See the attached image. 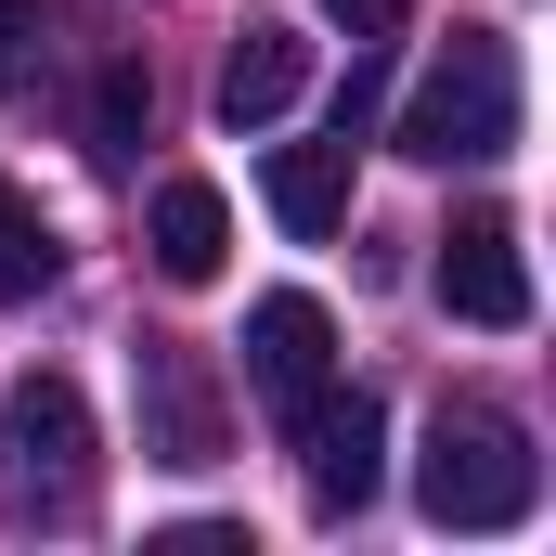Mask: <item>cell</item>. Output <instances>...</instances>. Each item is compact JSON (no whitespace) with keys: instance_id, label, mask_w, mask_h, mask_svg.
I'll return each instance as SVG.
<instances>
[{"instance_id":"obj_1","label":"cell","mask_w":556,"mask_h":556,"mask_svg":"<svg viewBox=\"0 0 556 556\" xmlns=\"http://www.w3.org/2000/svg\"><path fill=\"white\" fill-rule=\"evenodd\" d=\"M415 505L440 518V531H518V518L544 505V453H531V427L505 415V402H440L427 466H415Z\"/></svg>"},{"instance_id":"obj_2","label":"cell","mask_w":556,"mask_h":556,"mask_svg":"<svg viewBox=\"0 0 556 556\" xmlns=\"http://www.w3.org/2000/svg\"><path fill=\"white\" fill-rule=\"evenodd\" d=\"M402 155L415 168H492V155H518V39L505 26H453V52L402 104Z\"/></svg>"},{"instance_id":"obj_3","label":"cell","mask_w":556,"mask_h":556,"mask_svg":"<svg viewBox=\"0 0 556 556\" xmlns=\"http://www.w3.org/2000/svg\"><path fill=\"white\" fill-rule=\"evenodd\" d=\"M0 505L13 518H91V402L78 376H26L0 415Z\"/></svg>"},{"instance_id":"obj_4","label":"cell","mask_w":556,"mask_h":556,"mask_svg":"<svg viewBox=\"0 0 556 556\" xmlns=\"http://www.w3.org/2000/svg\"><path fill=\"white\" fill-rule=\"evenodd\" d=\"M247 389L273 402V427H298L324 389H337V311H324V298H298V285H285V298L247 311Z\"/></svg>"},{"instance_id":"obj_5","label":"cell","mask_w":556,"mask_h":556,"mask_svg":"<svg viewBox=\"0 0 556 556\" xmlns=\"http://www.w3.org/2000/svg\"><path fill=\"white\" fill-rule=\"evenodd\" d=\"M440 311L479 324V337H518L531 324V260H518V220L505 207H466L440 233Z\"/></svg>"},{"instance_id":"obj_6","label":"cell","mask_w":556,"mask_h":556,"mask_svg":"<svg viewBox=\"0 0 556 556\" xmlns=\"http://www.w3.org/2000/svg\"><path fill=\"white\" fill-rule=\"evenodd\" d=\"M285 440L311 453V518H363V505H376V453H389V415H376L363 389H350V402L324 389V402L285 427Z\"/></svg>"},{"instance_id":"obj_7","label":"cell","mask_w":556,"mask_h":556,"mask_svg":"<svg viewBox=\"0 0 556 556\" xmlns=\"http://www.w3.org/2000/svg\"><path fill=\"white\" fill-rule=\"evenodd\" d=\"M142 453L155 466H220V389L181 337H142Z\"/></svg>"},{"instance_id":"obj_8","label":"cell","mask_w":556,"mask_h":556,"mask_svg":"<svg viewBox=\"0 0 556 556\" xmlns=\"http://www.w3.org/2000/svg\"><path fill=\"white\" fill-rule=\"evenodd\" d=\"M220 247H233L220 181H155V207H142V260H155L168 285H220Z\"/></svg>"},{"instance_id":"obj_9","label":"cell","mask_w":556,"mask_h":556,"mask_svg":"<svg viewBox=\"0 0 556 556\" xmlns=\"http://www.w3.org/2000/svg\"><path fill=\"white\" fill-rule=\"evenodd\" d=\"M298 91H311V39H298V26H247V39L220 52V117H233V130H273Z\"/></svg>"},{"instance_id":"obj_10","label":"cell","mask_w":556,"mask_h":556,"mask_svg":"<svg viewBox=\"0 0 556 556\" xmlns=\"http://www.w3.org/2000/svg\"><path fill=\"white\" fill-rule=\"evenodd\" d=\"M260 194H273L285 233H337V220H350V130H337V142H285Z\"/></svg>"},{"instance_id":"obj_11","label":"cell","mask_w":556,"mask_h":556,"mask_svg":"<svg viewBox=\"0 0 556 556\" xmlns=\"http://www.w3.org/2000/svg\"><path fill=\"white\" fill-rule=\"evenodd\" d=\"M52 273H65V247H52L39 194H13V181H0V298H39Z\"/></svg>"},{"instance_id":"obj_12","label":"cell","mask_w":556,"mask_h":556,"mask_svg":"<svg viewBox=\"0 0 556 556\" xmlns=\"http://www.w3.org/2000/svg\"><path fill=\"white\" fill-rule=\"evenodd\" d=\"M142 117H155V78L117 52V65L91 78V117H78V142H91V155H130V142H142Z\"/></svg>"},{"instance_id":"obj_13","label":"cell","mask_w":556,"mask_h":556,"mask_svg":"<svg viewBox=\"0 0 556 556\" xmlns=\"http://www.w3.org/2000/svg\"><path fill=\"white\" fill-rule=\"evenodd\" d=\"M39 39H52V0H0V91H39Z\"/></svg>"},{"instance_id":"obj_14","label":"cell","mask_w":556,"mask_h":556,"mask_svg":"<svg viewBox=\"0 0 556 556\" xmlns=\"http://www.w3.org/2000/svg\"><path fill=\"white\" fill-rule=\"evenodd\" d=\"M324 13H337V26H350V39H389V26H402V13H415V0H324Z\"/></svg>"}]
</instances>
